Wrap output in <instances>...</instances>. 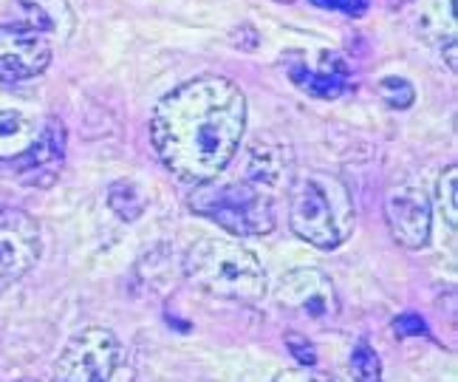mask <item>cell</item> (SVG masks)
Masks as SVG:
<instances>
[{
    "label": "cell",
    "mask_w": 458,
    "mask_h": 382,
    "mask_svg": "<svg viewBox=\"0 0 458 382\" xmlns=\"http://www.w3.org/2000/svg\"><path fill=\"white\" fill-rule=\"evenodd\" d=\"M246 131V97L226 77H199L156 106L150 139L162 165L182 182H213Z\"/></svg>",
    "instance_id": "obj_1"
},
{
    "label": "cell",
    "mask_w": 458,
    "mask_h": 382,
    "mask_svg": "<svg viewBox=\"0 0 458 382\" xmlns=\"http://www.w3.org/2000/svg\"><path fill=\"white\" fill-rule=\"evenodd\" d=\"M357 210L348 187L323 170L303 173L289 187V224L317 250H337L354 233Z\"/></svg>",
    "instance_id": "obj_2"
},
{
    "label": "cell",
    "mask_w": 458,
    "mask_h": 382,
    "mask_svg": "<svg viewBox=\"0 0 458 382\" xmlns=\"http://www.w3.org/2000/svg\"><path fill=\"white\" fill-rule=\"evenodd\" d=\"M184 275L196 289L226 301L258 303L267 294L260 260L226 238H204L192 244L184 258Z\"/></svg>",
    "instance_id": "obj_3"
},
{
    "label": "cell",
    "mask_w": 458,
    "mask_h": 382,
    "mask_svg": "<svg viewBox=\"0 0 458 382\" xmlns=\"http://www.w3.org/2000/svg\"><path fill=\"white\" fill-rule=\"evenodd\" d=\"M190 207L235 235H267L275 230L272 204L252 182H201L190 196Z\"/></svg>",
    "instance_id": "obj_4"
},
{
    "label": "cell",
    "mask_w": 458,
    "mask_h": 382,
    "mask_svg": "<svg viewBox=\"0 0 458 382\" xmlns=\"http://www.w3.org/2000/svg\"><path fill=\"white\" fill-rule=\"evenodd\" d=\"M122 362V345L108 328L91 326L74 335L63 349L55 379L57 382H111Z\"/></svg>",
    "instance_id": "obj_5"
},
{
    "label": "cell",
    "mask_w": 458,
    "mask_h": 382,
    "mask_svg": "<svg viewBox=\"0 0 458 382\" xmlns=\"http://www.w3.org/2000/svg\"><path fill=\"white\" fill-rule=\"evenodd\" d=\"M40 224L17 207H0V292L38 264Z\"/></svg>",
    "instance_id": "obj_6"
},
{
    "label": "cell",
    "mask_w": 458,
    "mask_h": 382,
    "mask_svg": "<svg viewBox=\"0 0 458 382\" xmlns=\"http://www.w3.org/2000/svg\"><path fill=\"white\" fill-rule=\"evenodd\" d=\"M275 298L289 315L306 318L311 323H331L340 315L337 289L320 269H294L280 281Z\"/></svg>",
    "instance_id": "obj_7"
},
{
    "label": "cell",
    "mask_w": 458,
    "mask_h": 382,
    "mask_svg": "<svg viewBox=\"0 0 458 382\" xmlns=\"http://www.w3.org/2000/svg\"><path fill=\"white\" fill-rule=\"evenodd\" d=\"M51 38L31 23H0V80L21 82L43 74L51 63Z\"/></svg>",
    "instance_id": "obj_8"
},
{
    "label": "cell",
    "mask_w": 458,
    "mask_h": 382,
    "mask_svg": "<svg viewBox=\"0 0 458 382\" xmlns=\"http://www.w3.org/2000/svg\"><path fill=\"white\" fill-rule=\"evenodd\" d=\"M385 218L394 241L404 250H421L430 241L433 207L425 187L402 184L394 187L385 199Z\"/></svg>",
    "instance_id": "obj_9"
},
{
    "label": "cell",
    "mask_w": 458,
    "mask_h": 382,
    "mask_svg": "<svg viewBox=\"0 0 458 382\" xmlns=\"http://www.w3.org/2000/svg\"><path fill=\"white\" fill-rule=\"evenodd\" d=\"M63 159H65V125L60 119H48L38 139L17 159H12L14 162L12 173L21 184L51 187L63 170Z\"/></svg>",
    "instance_id": "obj_10"
},
{
    "label": "cell",
    "mask_w": 458,
    "mask_h": 382,
    "mask_svg": "<svg viewBox=\"0 0 458 382\" xmlns=\"http://www.w3.org/2000/svg\"><path fill=\"white\" fill-rule=\"evenodd\" d=\"M320 63H311L303 55H286V72L292 77V82L309 97H320V99H337L345 85H348V65L340 55H328L323 51Z\"/></svg>",
    "instance_id": "obj_11"
},
{
    "label": "cell",
    "mask_w": 458,
    "mask_h": 382,
    "mask_svg": "<svg viewBox=\"0 0 458 382\" xmlns=\"http://www.w3.org/2000/svg\"><path fill=\"white\" fill-rule=\"evenodd\" d=\"M17 4L26 12V23L48 34L51 40L65 43L74 34L77 17L68 0H17Z\"/></svg>",
    "instance_id": "obj_12"
},
{
    "label": "cell",
    "mask_w": 458,
    "mask_h": 382,
    "mask_svg": "<svg viewBox=\"0 0 458 382\" xmlns=\"http://www.w3.org/2000/svg\"><path fill=\"white\" fill-rule=\"evenodd\" d=\"M38 123L21 111H0V162L17 159L34 139H38Z\"/></svg>",
    "instance_id": "obj_13"
},
{
    "label": "cell",
    "mask_w": 458,
    "mask_h": 382,
    "mask_svg": "<svg viewBox=\"0 0 458 382\" xmlns=\"http://www.w3.org/2000/svg\"><path fill=\"white\" fill-rule=\"evenodd\" d=\"M284 179V159L272 148H255L250 156V182L255 187H280Z\"/></svg>",
    "instance_id": "obj_14"
},
{
    "label": "cell",
    "mask_w": 458,
    "mask_h": 382,
    "mask_svg": "<svg viewBox=\"0 0 458 382\" xmlns=\"http://www.w3.org/2000/svg\"><path fill=\"white\" fill-rule=\"evenodd\" d=\"M108 207L122 221H136L145 213V199L133 182H114L108 187Z\"/></svg>",
    "instance_id": "obj_15"
},
{
    "label": "cell",
    "mask_w": 458,
    "mask_h": 382,
    "mask_svg": "<svg viewBox=\"0 0 458 382\" xmlns=\"http://www.w3.org/2000/svg\"><path fill=\"white\" fill-rule=\"evenodd\" d=\"M351 374H354L357 382H385L382 379V362L365 340H360L354 345V352H351Z\"/></svg>",
    "instance_id": "obj_16"
},
{
    "label": "cell",
    "mask_w": 458,
    "mask_h": 382,
    "mask_svg": "<svg viewBox=\"0 0 458 382\" xmlns=\"http://www.w3.org/2000/svg\"><path fill=\"white\" fill-rule=\"evenodd\" d=\"M438 204H442V216L447 221V227L455 230L458 224V170L450 165L442 179H438Z\"/></svg>",
    "instance_id": "obj_17"
},
{
    "label": "cell",
    "mask_w": 458,
    "mask_h": 382,
    "mask_svg": "<svg viewBox=\"0 0 458 382\" xmlns=\"http://www.w3.org/2000/svg\"><path fill=\"white\" fill-rule=\"evenodd\" d=\"M379 94L382 99L391 102L394 108H408L413 102V89L408 80H399V77H387L379 82Z\"/></svg>",
    "instance_id": "obj_18"
},
{
    "label": "cell",
    "mask_w": 458,
    "mask_h": 382,
    "mask_svg": "<svg viewBox=\"0 0 458 382\" xmlns=\"http://www.w3.org/2000/svg\"><path fill=\"white\" fill-rule=\"evenodd\" d=\"M275 382H343L334 374L326 371H317L314 366H303V369H289V371H280L275 377Z\"/></svg>",
    "instance_id": "obj_19"
},
{
    "label": "cell",
    "mask_w": 458,
    "mask_h": 382,
    "mask_svg": "<svg viewBox=\"0 0 458 382\" xmlns=\"http://www.w3.org/2000/svg\"><path fill=\"white\" fill-rule=\"evenodd\" d=\"M286 349L292 352V357L297 362H303V366H314L317 362V352H314V345L303 337V335H297V332H286Z\"/></svg>",
    "instance_id": "obj_20"
},
{
    "label": "cell",
    "mask_w": 458,
    "mask_h": 382,
    "mask_svg": "<svg viewBox=\"0 0 458 382\" xmlns=\"http://www.w3.org/2000/svg\"><path fill=\"white\" fill-rule=\"evenodd\" d=\"M394 332L399 337H421V335H428V326L419 315H402L394 320Z\"/></svg>",
    "instance_id": "obj_21"
},
{
    "label": "cell",
    "mask_w": 458,
    "mask_h": 382,
    "mask_svg": "<svg viewBox=\"0 0 458 382\" xmlns=\"http://www.w3.org/2000/svg\"><path fill=\"white\" fill-rule=\"evenodd\" d=\"M334 9H343L345 14H362L368 9V0H334Z\"/></svg>",
    "instance_id": "obj_22"
},
{
    "label": "cell",
    "mask_w": 458,
    "mask_h": 382,
    "mask_svg": "<svg viewBox=\"0 0 458 382\" xmlns=\"http://www.w3.org/2000/svg\"><path fill=\"white\" fill-rule=\"evenodd\" d=\"M314 6H320V9H334V0H311Z\"/></svg>",
    "instance_id": "obj_23"
},
{
    "label": "cell",
    "mask_w": 458,
    "mask_h": 382,
    "mask_svg": "<svg viewBox=\"0 0 458 382\" xmlns=\"http://www.w3.org/2000/svg\"><path fill=\"white\" fill-rule=\"evenodd\" d=\"M280 4H292V0H280Z\"/></svg>",
    "instance_id": "obj_24"
}]
</instances>
